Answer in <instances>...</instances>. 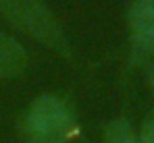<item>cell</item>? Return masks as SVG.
<instances>
[{"label": "cell", "instance_id": "52a82bcc", "mask_svg": "<svg viewBox=\"0 0 154 143\" xmlns=\"http://www.w3.org/2000/svg\"><path fill=\"white\" fill-rule=\"evenodd\" d=\"M146 77H148V85H150V89H152V94H154V62L148 67V75Z\"/></svg>", "mask_w": 154, "mask_h": 143}, {"label": "cell", "instance_id": "277c9868", "mask_svg": "<svg viewBox=\"0 0 154 143\" xmlns=\"http://www.w3.org/2000/svg\"><path fill=\"white\" fill-rule=\"evenodd\" d=\"M29 69V52L13 35L0 31V79H19Z\"/></svg>", "mask_w": 154, "mask_h": 143}, {"label": "cell", "instance_id": "3957f363", "mask_svg": "<svg viewBox=\"0 0 154 143\" xmlns=\"http://www.w3.org/2000/svg\"><path fill=\"white\" fill-rule=\"evenodd\" d=\"M129 54L135 64L154 58V0H131L127 8Z\"/></svg>", "mask_w": 154, "mask_h": 143}, {"label": "cell", "instance_id": "8992f818", "mask_svg": "<svg viewBox=\"0 0 154 143\" xmlns=\"http://www.w3.org/2000/svg\"><path fill=\"white\" fill-rule=\"evenodd\" d=\"M140 143H154V108L146 114V118L142 120V129L137 135Z\"/></svg>", "mask_w": 154, "mask_h": 143}, {"label": "cell", "instance_id": "7a4b0ae2", "mask_svg": "<svg viewBox=\"0 0 154 143\" xmlns=\"http://www.w3.org/2000/svg\"><path fill=\"white\" fill-rule=\"evenodd\" d=\"M77 135L73 108L58 95H38L23 116V137L27 143H71Z\"/></svg>", "mask_w": 154, "mask_h": 143}, {"label": "cell", "instance_id": "6da1fadb", "mask_svg": "<svg viewBox=\"0 0 154 143\" xmlns=\"http://www.w3.org/2000/svg\"><path fill=\"white\" fill-rule=\"evenodd\" d=\"M0 17L63 60H73L71 40L44 0H0Z\"/></svg>", "mask_w": 154, "mask_h": 143}, {"label": "cell", "instance_id": "5b68a950", "mask_svg": "<svg viewBox=\"0 0 154 143\" xmlns=\"http://www.w3.org/2000/svg\"><path fill=\"white\" fill-rule=\"evenodd\" d=\"M104 143H140L131 124L125 118H115L106 124L104 131Z\"/></svg>", "mask_w": 154, "mask_h": 143}]
</instances>
